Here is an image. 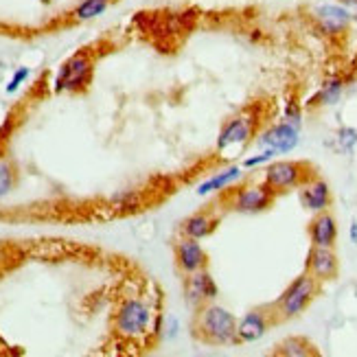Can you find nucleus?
Instances as JSON below:
<instances>
[{"label": "nucleus", "instance_id": "f257e3e1", "mask_svg": "<svg viewBox=\"0 0 357 357\" xmlns=\"http://www.w3.org/2000/svg\"><path fill=\"white\" fill-rule=\"evenodd\" d=\"M191 331L208 347H230L239 344V333H237V318L226 307L206 303L196 309V316L191 322Z\"/></svg>", "mask_w": 357, "mask_h": 357}, {"label": "nucleus", "instance_id": "f03ea898", "mask_svg": "<svg viewBox=\"0 0 357 357\" xmlns=\"http://www.w3.org/2000/svg\"><path fill=\"white\" fill-rule=\"evenodd\" d=\"M318 292H320V280L314 278L309 272L301 274L285 292H283L280 299L272 305V314H274L276 324L301 316L311 305V301L318 296Z\"/></svg>", "mask_w": 357, "mask_h": 357}, {"label": "nucleus", "instance_id": "7ed1b4c3", "mask_svg": "<svg viewBox=\"0 0 357 357\" xmlns=\"http://www.w3.org/2000/svg\"><path fill=\"white\" fill-rule=\"evenodd\" d=\"M219 200L235 213H263L267 208H272V204L276 200V193L265 182L263 184H241L239 189L226 187L221 191Z\"/></svg>", "mask_w": 357, "mask_h": 357}, {"label": "nucleus", "instance_id": "20e7f679", "mask_svg": "<svg viewBox=\"0 0 357 357\" xmlns=\"http://www.w3.org/2000/svg\"><path fill=\"white\" fill-rule=\"evenodd\" d=\"M152 318H154L152 305L143 299L132 296V299H125L118 305L114 316V329L123 338H141L150 331Z\"/></svg>", "mask_w": 357, "mask_h": 357}, {"label": "nucleus", "instance_id": "39448f33", "mask_svg": "<svg viewBox=\"0 0 357 357\" xmlns=\"http://www.w3.org/2000/svg\"><path fill=\"white\" fill-rule=\"evenodd\" d=\"M316 177V169L309 162L296 160H278L265 169V184L274 193H285L289 189H301L309 180Z\"/></svg>", "mask_w": 357, "mask_h": 357}, {"label": "nucleus", "instance_id": "423d86ee", "mask_svg": "<svg viewBox=\"0 0 357 357\" xmlns=\"http://www.w3.org/2000/svg\"><path fill=\"white\" fill-rule=\"evenodd\" d=\"M93 79V62L88 53H75L68 62L62 66V72L55 81V90H84Z\"/></svg>", "mask_w": 357, "mask_h": 357}, {"label": "nucleus", "instance_id": "0eeeda50", "mask_svg": "<svg viewBox=\"0 0 357 357\" xmlns=\"http://www.w3.org/2000/svg\"><path fill=\"white\" fill-rule=\"evenodd\" d=\"M173 257H175V265L184 276L187 274H196L200 270H206L208 267V255L206 250L200 246V239H193V237H184L180 241H175L173 246Z\"/></svg>", "mask_w": 357, "mask_h": 357}, {"label": "nucleus", "instance_id": "6e6552de", "mask_svg": "<svg viewBox=\"0 0 357 357\" xmlns=\"http://www.w3.org/2000/svg\"><path fill=\"white\" fill-rule=\"evenodd\" d=\"M219 294V287L215 278L211 276V272L206 270H200L196 274H187V280H184V299L191 307H202L206 303H213Z\"/></svg>", "mask_w": 357, "mask_h": 357}, {"label": "nucleus", "instance_id": "1a4fd4ad", "mask_svg": "<svg viewBox=\"0 0 357 357\" xmlns=\"http://www.w3.org/2000/svg\"><path fill=\"white\" fill-rule=\"evenodd\" d=\"M272 324H276L272 307H259L252 309L237 322V333H239V342H257L267 333Z\"/></svg>", "mask_w": 357, "mask_h": 357}, {"label": "nucleus", "instance_id": "9d476101", "mask_svg": "<svg viewBox=\"0 0 357 357\" xmlns=\"http://www.w3.org/2000/svg\"><path fill=\"white\" fill-rule=\"evenodd\" d=\"M307 272L314 278H318L320 283L333 280L340 272L338 255L333 252V248L311 246L309 255H307Z\"/></svg>", "mask_w": 357, "mask_h": 357}, {"label": "nucleus", "instance_id": "9b49d317", "mask_svg": "<svg viewBox=\"0 0 357 357\" xmlns=\"http://www.w3.org/2000/svg\"><path fill=\"white\" fill-rule=\"evenodd\" d=\"M255 129H257V116L252 114L250 110L237 114L232 121H228L226 127L221 129L217 147H219V150H226V147H230V145L246 143L252 134H255Z\"/></svg>", "mask_w": 357, "mask_h": 357}, {"label": "nucleus", "instance_id": "f8f14e48", "mask_svg": "<svg viewBox=\"0 0 357 357\" xmlns=\"http://www.w3.org/2000/svg\"><path fill=\"white\" fill-rule=\"evenodd\" d=\"M259 143L265 147V150H274L276 154H287L299 145V129H296V125H292V123H280V125H274L267 132H263Z\"/></svg>", "mask_w": 357, "mask_h": 357}, {"label": "nucleus", "instance_id": "ddd939ff", "mask_svg": "<svg viewBox=\"0 0 357 357\" xmlns=\"http://www.w3.org/2000/svg\"><path fill=\"white\" fill-rule=\"evenodd\" d=\"M299 191H301V204L311 213H322L333 202L329 184H326L324 180H320L318 175L314 177V180H309L307 184H303Z\"/></svg>", "mask_w": 357, "mask_h": 357}, {"label": "nucleus", "instance_id": "4468645a", "mask_svg": "<svg viewBox=\"0 0 357 357\" xmlns=\"http://www.w3.org/2000/svg\"><path fill=\"white\" fill-rule=\"evenodd\" d=\"M309 239H311V246H320V248L335 246L338 224H335V217L329 211L316 213V217L309 221Z\"/></svg>", "mask_w": 357, "mask_h": 357}, {"label": "nucleus", "instance_id": "2eb2a0df", "mask_svg": "<svg viewBox=\"0 0 357 357\" xmlns=\"http://www.w3.org/2000/svg\"><path fill=\"white\" fill-rule=\"evenodd\" d=\"M221 215L213 213L211 208L208 211H200V213H193L182 221V235L184 237H193V239H206L208 235H213L217 224H219Z\"/></svg>", "mask_w": 357, "mask_h": 357}, {"label": "nucleus", "instance_id": "dca6fc26", "mask_svg": "<svg viewBox=\"0 0 357 357\" xmlns=\"http://www.w3.org/2000/svg\"><path fill=\"white\" fill-rule=\"evenodd\" d=\"M316 20L320 22V26L324 29L326 33H338V31H342V29L349 24L351 16H349V11L342 9V7L324 5V7L316 9Z\"/></svg>", "mask_w": 357, "mask_h": 357}, {"label": "nucleus", "instance_id": "f3484780", "mask_svg": "<svg viewBox=\"0 0 357 357\" xmlns=\"http://www.w3.org/2000/svg\"><path fill=\"white\" fill-rule=\"evenodd\" d=\"M272 355H283V357H309V355H320L314 342L307 338H287L280 344L274 347Z\"/></svg>", "mask_w": 357, "mask_h": 357}, {"label": "nucleus", "instance_id": "a211bd4d", "mask_svg": "<svg viewBox=\"0 0 357 357\" xmlns=\"http://www.w3.org/2000/svg\"><path fill=\"white\" fill-rule=\"evenodd\" d=\"M244 175L241 167H230L226 171H221L217 175H213L211 180H206L198 187V193L200 196H206V193H211V191H224L226 187H230L235 180H239V177Z\"/></svg>", "mask_w": 357, "mask_h": 357}, {"label": "nucleus", "instance_id": "6ab92c4d", "mask_svg": "<svg viewBox=\"0 0 357 357\" xmlns=\"http://www.w3.org/2000/svg\"><path fill=\"white\" fill-rule=\"evenodd\" d=\"M108 5H110V0H84L72 16L77 20H93V18L101 16V13L108 9Z\"/></svg>", "mask_w": 357, "mask_h": 357}, {"label": "nucleus", "instance_id": "aec40b11", "mask_svg": "<svg viewBox=\"0 0 357 357\" xmlns=\"http://www.w3.org/2000/svg\"><path fill=\"white\" fill-rule=\"evenodd\" d=\"M342 79H333V81H326L324 86H322V90H320V95L316 97L318 101H322V106H329V103H333L338 97H340V93H342Z\"/></svg>", "mask_w": 357, "mask_h": 357}, {"label": "nucleus", "instance_id": "412c9836", "mask_svg": "<svg viewBox=\"0 0 357 357\" xmlns=\"http://www.w3.org/2000/svg\"><path fill=\"white\" fill-rule=\"evenodd\" d=\"M13 187V173L5 160H0V198H5Z\"/></svg>", "mask_w": 357, "mask_h": 357}, {"label": "nucleus", "instance_id": "4be33fe9", "mask_svg": "<svg viewBox=\"0 0 357 357\" xmlns=\"http://www.w3.org/2000/svg\"><path fill=\"white\" fill-rule=\"evenodd\" d=\"M26 77H29V68H18V70H16V75H13V79H11L9 86H7V93H16L18 88H20V84H22Z\"/></svg>", "mask_w": 357, "mask_h": 357}, {"label": "nucleus", "instance_id": "5701e85b", "mask_svg": "<svg viewBox=\"0 0 357 357\" xmlns=\"http://www.w3.org/2000/svg\"><path fill=\"white\" fill-rule=\"evenodd\" d=\"M276 156V152L274 150H265L261 156H257V158H248L246 162H244V167H255V165H261V162H267L270 158H274Z\"/></svg>", "mask_w": 357, "mask_h": 357}, {"label": "nucleus", "instance_id": "b1692460", "mask_svg": "<svg viewBox=\"0 0 357 357\" xmlns=\"http://www.w3.org/2000/svg\"><path fill=\"white\" fill-rule=\"evenodd\" d=\"M340 136H342V138H340L342 145H344L347 150L357 143V132H355V129H349V127H347V129H342V132H340Z\"/></svg>", "mask_w": 357, "mask_h": 357}, {"label": "nucleus", "instance_id": "393cba45", "mask_svg": "<svg viewBox=\"0 0 357 357\" xmlns=\"http://www.w3.org/2000/svg\"><path fill=\"white\" fill-rule=\"evenodd\" d=\"M351 235H353V241L357 244V224H353V228H351Z\"/></svg>", "mask_w": 357, "mask_h": 357}]
</instances>
